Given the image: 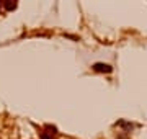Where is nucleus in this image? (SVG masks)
Instances as JSON below:
<instances>
[{
	"mask_svg": "<svg viewBox=\"0 0 147 139\" xmlns=\"http://www.w3.org/2000/svg\"><path fill=\"white\" fill-rule=\"evenodd\" d=\"M0 8H2V3H0Z\"/></svg>",
	"mask_w": 147,
	"mask_h": 139,
	"instance_id": "nucleus-4",
	"label": "nucleus"
},
{
	"mask_svg": "<svg viewBox=\"0 0 147 139\" xmlns=\"http://www.w3.org/2000/svg\"><path fill=\"white\" fill-rule=\"evenodd\" d=\"M93 70H96V72H111V65L110 64H103V62H96V64H93Z\"/></svg>",
	"mask_w": 147,
	"mask_h": 139,
	"instance_id": "nucleus-2",
	"label": "nucleus"
},
{
	"mask_svg": "<svg viewBox=\"0 0 147 139\" xmlns=\"http://www.w3.org/2000/svg\"><path fill=\"white\" fill-rule=\"evenodd\" d=\"M56 136H57V129H56V126L46 124L44 131L41 133V139H56Z\"/></svg>",
	"mask_w": 147,
	"mask_h": 139,
	"instance_id": "nucleus-1",
	"label": "nucleus"
},
{
	"mask_svg": "<svg viewBox=\"0 0 147 139\" xmlns=\"http://www.w3.org/2000/svg\"><path fill=\"white\" fill-rule=\"evenodd\" d=\"M2 5L5 7L7 10H15L16 8V2H11V0H7V2H3Z\"/></svg>",
	"mask_w": 147,
	"mask_h": 139,
	"instance_id": "nucleus-3",
	"label": "nucleus"
}]
</instances>
